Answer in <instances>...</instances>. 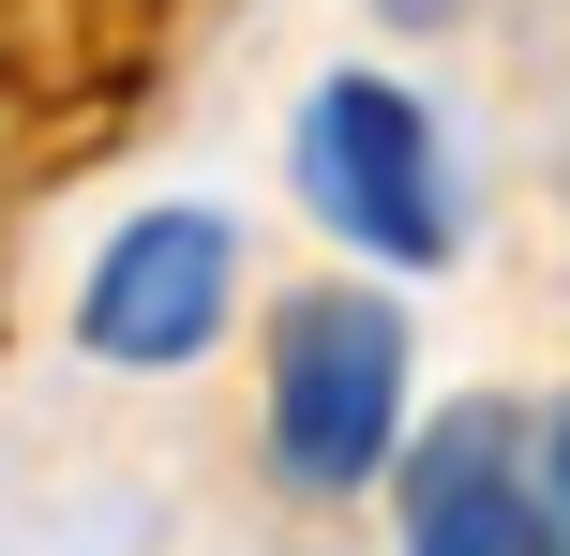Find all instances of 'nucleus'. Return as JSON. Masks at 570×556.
Wrapping results in <instances>:
<instances>
[{"label":"nucleus","instance_id":"nucleus-4","mask_svg":"<svg viewBox=\"0 0 570 556\" xmlns=\"http://www.w3.org/2000/svg\"><path fill=\"white\" fill-rule=\"evenodd\" d=\"M405 542L421 556H541L525 407H451L421 451H405Z\"/></svg>","mask_w":570,"mask_h":556},{"label":"nucleus","instance_id":"nucleus-3","mask_svg":"<svg viewBox=\"0 0 570 556\" xmlns=\"http://www.w3.org/2000/svg\"><path fill=\"white\" fill-rule=\"evenodd\" d=\"M226 301H240V226L226 211H136L76 286V347L166 377V361H196L226 331Z\"/></svg>","mask_w":570,"mask_h":556},{"label":"nucleus","instance_id":"nucleus-6","mask_svg":"<svg viewBox=\"0 0 570 556\" xmlns=\"http://www.w3.org/2000/svg\"><path fill=\"white\" fill-rule=\"evenodd\" d=\"M391 16H405V30H451V0H391Z\"/></svg>","mask_w":570,"mask_h":556},{"label":"nucleus","instance_id":"nucleus-5","mask_svg":"<svg viewBox=\"0 0 570 556\" xmlns=\"http://www.w3.org/2000/svg\"><path fill=\"white\" fill-rule=\"evenodd\" d=\"M525 481H541V542H570V407H525Z\"/></svg>","mask_w":570,"mask_h":556},{"label":"nucleus","instance_id":"nucleus-1","mask_svg":"<svg viewBox=\"0 0 570 556\" xmlns=\"http://www.w3.org/2000/svg\"><path fill=\"white\" fill-rule=\"evenodd\" d=\"M405 451V316L375 286H301L271 316V467L301 497H361Z\"/></svg>","mask_w":570,"mask_h":556},{"label":"nucleus","instance_id":"nucleus-2","mask_svg":"<svg viewBox=\"0 0 570 556\" xmlns=\"http://www.w3.org/2000/svg\"><path fill=\"white\" fill-rule=\"evenodd\" d=\"M301 196L375 271H435L451 256V166H435V120L391 76H331L301 106Z\"/></svg>","mask_w":570,"mask_h":556}]
</instances>
